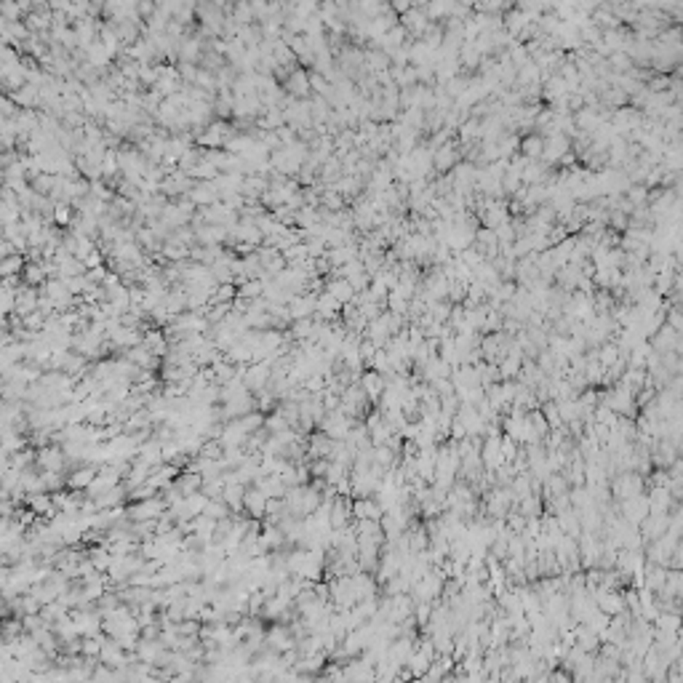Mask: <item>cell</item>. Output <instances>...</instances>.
Wrapping results in <instances>:
<instances>
[{
  "label": "cell",
  "instance_id": "5b68a950",
  "mask_svg": "<svg viewBox=\"0 0 683 683\" xmlns=\"http://www.w3.org/2000/svg\"><path fill=\"white\" fill-rule=\"evenodd\" d=\"M187 198L201 208H208V206L219 203V187H217V182H195L192 192Z\"/></svg>",
  "mask_w": 683,
  "mask_h": 683
},
{
  "label": "cell",
  "instance_id": "8992f818",
  "mask_svg": "<svg viewBox=\"0 0 683 683\" xmlns=\"http://www.w3.org/2000/svg\"><path fill=\"white\" fill-rule=\"evenodd\" d=\"M96 475H99V467L83 464V467L73 470V475H67V486L75 489V491H89V486L96 480Z\"/></svg>",
  "mask_w": 683,
  "mask_h": 683
},
{
  "label": "cell",
  "instance_id": "6da1fadb",
  "mask_svg": "<svg viewBox=\"0 0 683 683\" xmlns=\"http://www.w3.org/2000/svg\"><path fill=\"white\" fill-rule=\"evenodd\" d=\"M166 499L163 497H152V499H142V502H134V507L129 510V518L136 523V520H158L161 516H166Z\"/></svg>",
  "mask_w": 683,
  "mask_h": 683
},
{
  "label": "cell",
  "instance_id": "3957f363",
  "mask_svg": "<svg viewBox=\"0 0 683 683\" xmlns=\"http://www.w3.org/2000/svg\"><path fill=\"white\" fill-rule=\"evenodd\" d=\"M280 86H283V91L289 93V96H294V99H310V91H313L310 73L304 67H296L294 73H289V78Z\"/></svg>",
  "mask_w": 683,
  "mask_h": 683
},
{
  "label": "cell",
  "instance_id": "8fae6325",
  "mask_svg": "<svg viewBox=\"0 0 683 683\" xmlns=\"http://www.w3.org/2000/svg\"><path fill=\"white\" fill-rule=\"evenodd\" d=\"M366 59H369V64L374 67V70H379V67H385V64H388V56H382V54H369Z\"/></svg>",
  "mask_w": 683,
  "mask_h": 683
},
{
  "label": "cell",
  "instance_id": "277c9868",
  "mask_svg": "<svg viewBox=\"0 0 683 683\" xmlns=\"http://www.w3.org/2000/svg\"><path fill=\"white\" fill-rule=\"evenodd\" d=\"M67 462L70 459H67L64 448H59V446H43L37 451V467L43 473H64V464Z\"/></svg>",
  "mask_w": 683,
  "mask_h": 683
},
{
  "label": "cell",
  "instance_id": "9c48e42d",
  "mask_svg": "<svg viewBox=\"0 0 683 683\" xmlns=\"http://www.w3.org/2000/svg\"><path fill=\"white\" fill-rule=\"evenodd\" d=\"M24 267H27V262H24V254H14V257H6V259H3V264H0V273H3V277H19V275H24Z\"/></svg>",
  "mask_w": 683,
  "mask_h": 683
},
{
  "label": "cell",
  "instance_id": "7a4b0ae2",
  "mask_svg": "<svg viewBox=\"0 0 683 683\" xmlns=\"http://www.w3.org/2000/svg\"><path fill=\"white\" fill-rule=\"evenodd\" d=\"M320 432H326L331 441L347 438V435H350V417L342 414L339 408H336V411H329V414L323 417V422H320Z\"/></svg>",
  "mask_w": 683,
  "mask_h": 683
},
{
  "label": "cell",
  "instance_id": "52a82bcc",
  "mask_svg": "<svg viewBox=\"0 0 683 683\" xmlns=\"http://www.w3.org/2000/svg\"><path fill=\"white\" fill-rule=\"evenodd\" d=\"M326 291H329V294H331L339 304H347L350 299L358 296L347 277H329V280H326Z\"/></svg>",
  "mask_w": 683,
  "mask_h": 683
},
{
  "label": "cell",
  "instance_id": "30bf717a",
  "mask_svg": "<svg viewBox=\"0 0 683 683\" xmlns=\"http://www.w3.org/2000/svg\"><path fill=\"white\" fill-rule=\"evenodd\" d=\"M379 385H382V382H379V376H376L374 371H369V374L363 376V390L371 392V395H376V392H379Z\"/></svg>",
  "mask_w": 683,
  "mask_h": 683
},
{
  "label": "cell",
  "instance_id": "ba28073f",
  "mask_svg": "<svg viewBox=\"0 0 683 683\" xmlns=\"http://www.w3.org/2000/svg\"><path fill=\"white\" fill-rule=\"evenodd\" d=\"M267 502H270V499L264 497V494L259 491L257 486H254V489H248V491H246V499H243V510H246L248 516L259 518V516H264V513H267Z\"/></svg>",
  "mask_w": 683,
  "mask_h": 683
}]
</instances>
